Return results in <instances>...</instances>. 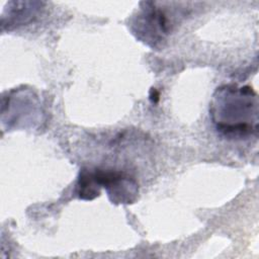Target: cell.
<instances>
[{"label":"cell","mask_w":259,"mask_h":259,"mask_svg":"<svg viewBox=\"0 0 259 259\" xmlns=\"http://www.w3.org/2000/svg\"><path fill=\"white\" fill-rule=\"evenodd\" d=\"M12 3L14 7L8 10V28L10 26L22 25L33 20L41 5L39 2H20V7H18V2Z\"/></svg>","instance_id":"cell-5"},{"label":"cell","mask_w":259,"mask_h":259,"mask_svg":"<svg viewBox=\"0 0 259 259\" xmlns=\"http://www.w3.org/2000/svg\"><path fill=\"white\" fill-rule=\"evenodd\" d=\"M100 184L97 182L93 170L83 168L78 176L75 194L80 199L92 200L100 195Z\"/></svg>","instance_id":"cell-4"},{"label":"cell","mask_w":259,"mask_h":259,"mask_svg":"<svg viewBox=\"0 0 259 259\" xmlns=\"http://www.w3.org/2000/svg\"><path fill=\"white\" fill-rule=\"evenodd\" d=\"M94 176L101 187H104L108 198L115 204L133 203L139 194L137 181L123 172L94 169Z\"/></svg>","instance_id":"cell-3"},{"label":"cell","mask_w":259,"mask_h":259,"mask_svg":"<svg viewBox=\"0 0 259 259\" xmlns=\"http://www.w3.org/2000/svg\"><path fill=\"white\" fill-rule=\"evenodd\" d=\"M145 7L134 22V33L148 46L155 48L168 34L170 25L166 14L155 3H144Z\"/></svg>","instance_id":"cell-2"},{"label":"cell","mask_w":259,"mask_h":259,"mask_svg":"<svg viewBox=\"0 0 259 259\" xmlns=\"http://www.w3.org/2000/svg\"><path fill=\"white\" fill-rule=\"evenodd\" d=\"M258 96L250 86L222 85L209 103V116L219 133L228 138H247L258 132Z\"/></svg>","instance_id":"cell-1"}]
</instances>
